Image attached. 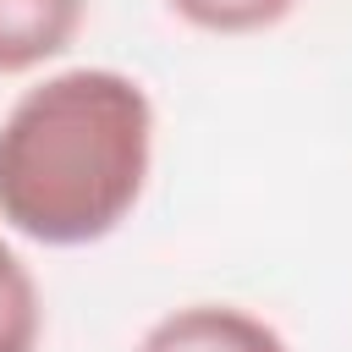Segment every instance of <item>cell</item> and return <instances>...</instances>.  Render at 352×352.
<instances>
[{"mask_svg": "<svg viewBox=\"0 0 352 352\" xmlns=\"http://www.w3.org/2000/svg\"><path fill=\"white\" fill-rule=\"evenodd\" d=\"M154 104L110 66H77L28 88L0 121V220L44 248L110 236L143 198Z\"/></svg>", "mask_w": 352, "mask_h": 352, "instance_id": "obj_1", "label": "cell"}, {"mask_svg": "<svg viewBox=\"0 0 352 352\" xmlns=\"http://www.w3.org/2000/svg\"><path fill=\"white\" fill-rule=\"evenodd\" d=\"M138 352H286V341H280V330H270L248 308L192 302V308L165 314L138 341Z\"/></svg>", "mask_w": 352, "mask_h": 352, "instance_id": "obj_2", "label": "cell"}, {"mask_svg": "<svg viewBox=\"0 0 352 352\" xmlns=\"http://www.w3.org/2000/svg\"><path fill=\"white\" fill-rule=\"evenodd\" d=\"M88 0H0V77L33 72L72 50Z\"/></svg>", "mask_w": 352, "mask_h": 352, "instance_id": "obj_3", "label": "cell"}, {"mask_svg": "<svg viewBox=\"0 0 352 352\" xmlns=\"http://www.w3.org/2000/svg\"><path fill=\"white\" fill-rule=\"evenodd\" d=\"M38 286L28 275V264L11 253V242L0 236V352H33L38 346Z\"/></svg>", "mask_w": 352, "mask_h": 352, "instance_id": "obj_4", "label": "cell"}, {"mask_svg": "<svg viewBox=\"0 0 352 352\" xmlns=\"http://www.w3.org/2000/svg\"><path fill=\"white\" fill-rule=\"evenodd\" d=\"M297 0H170V11L204 33H264L292 16Z\"/></svg>", "mask_w": 352, "mask_h": 352, "instance_id": "obj_5", "label": "cell"}]
</instances>
